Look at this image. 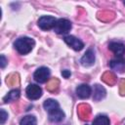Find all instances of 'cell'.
Returning a JSON list of instances; mask_svg holds the SVG:
<instances>
[{"label": "cell", "mask_w": 125, "mask_h": 125, "mask_svg": "<svg viewBox=\"0 0 125 125\" xmlns=\"http://www.w3.org/2000/svg\"><path fill=\"white\" fill-rule=\"evenodd\" d=\"M86 125H90V124H86Z\"/></svg>", "instance_id": "44dd1931"}, {"label": "cell", "mask_w": 125, "mask_h": 125, "mask_svg": "<svg viewBox=\"0 0 125 125\" xmlns=\"http://www.w3.org/2000/svg\"><path fill=\"white\" fill-rule=\"evenodd\" d=\"M34 45H35V41L32 38L27 37V36L20 37L14 43L15 49L21 55H26L29 52H31V50L33 49Z\"/></svg>", "instance_id": "6da1fadb"}, {"label": "cell", "mask_w": 125, "mask_h": 125, "mask_svg": "<svg viewBox=\"0 0 125 125\" xmlns=\"http://www.w3.org/2000/svg\"><path fill=\"white\" fill-rule=\"evenodd\" d=\"M43 106H44V109L46 111L50 112V111H52L54 109L59 108L60 107V104H59V103L56 100H54V99H48V100H46L44 102Z\"/></svg>", "instance_id": "5bb4252c"}, {"label": "cell", "mask_w": 125, "mask_h": 125, "mask_svg": "<svg viewBox=\"0 0 125 125\" xmlns=\"http://www.w3.org/2000/svg\"><path fill=\"white\" fill-rule=\"evenodd\" d=\"M123 4H124V5H125V1H124V2H123Z\"/></svg>", "instance_id": "ffe728a7"}, {"label": "cell", "mask_w": 125, "mask_h": 125, "mask_svg": "<svg viewBox=\"0 0 125 125\" xmlns=\"http://www.w3.org/2000/svg\"><path fill=\"white\" fill-rule=\"evenodd\" d=\"M105 97V90L103 86L96 84L94 87V100L95 101H101Z\"/></svg>", "instance_id": "4fadbf2b"}, {"label": "cell", "mask_w": 125, "mask_h": 125, "mask_svg": "<svg viewBox=\"0 0 125 125\" xmlns=\"http://www.w3.org/2000/svg\"><path fill=\"white\" fill-rule=\"evenodd\" d=\"M63 40L74 51H80L84 47L83 42L81 40H79L78 38H76L75 36H73V35H66V36H64Z\"/></svg>", "instance_id": "8992f818"}, {"label": "cell", "mask_w": 125, "mask_h": 125, "mask_svg": "<svg viewBox=\"0 0 125 125\" xmlns=\"http://www.w3.org/2000/svg\"><path fill=\"white\" fill-rule=\"evenodd\" d=\"M92 89L88 84H81L76 88V95L80 99H88L91 96Z\"/></svg>", "instance_id": "9c48e42d"}, {"label": "cell", "mask_w": 125, "mask_h": 125, "mask_svg": "<svg viewBox=\"0 0 125 125\" xmlns=\"http://www.w3.org/2000/svg\"><path fill=\"white\" fill-rule=\"evenodd\" d=\"M36 118L33 115H25L20 121V125H36Z\"/></svg>", "instance_id": "2e32d148"}, {"label": "cell", "mask_w": 125, "mask_h": 125, "mask_svg": "<svg viewBox=\"0 0 125 125\" xmlns=\"http://www.w3.org/2000/svg\"><path fill=\"white\" fill-rule=\"evenodd\" d=\"M64 112L59 107L57 109H54L50 112H48V117L51 122H61L64 119Z\"/></svg>", "instance_id": "8fae6325"}, {"label": "cell", "mask_w": 125, "mask_h": 125, "mask_svg": "<svg viewBox=\"0 0 125 125\" xmlns=\"http://www.w3.org/2000/svg\"><path fill=\"white\" fill-rule=\"evenodd\" d=\"M62 75L64 78H68V77L71 75V73H70V71H69V70L64 69V70H62Z\"/></svg>", "instance_id": "ac0fdd59"}, {"label": "cell", "mask_w": 125, "mask_h": 125, "mask_svg": "<svg viewBox=\"0 0 125 125\" xmlns=\"http://www.w3.org/2000/svg\"><path fill=\"white\" fill-rule=\"evenodd\" d=\"M80 62H81V64L85 67L93 65L94 62H95V53H94V51L92 49H89L88 51H86V53L81 58Z\"/></svg>", "instance_id": "ba28073f"}, {"label": "cell", "mask_w": 125, "mask_h": 125, "mask_svg": "<svg viewBox=\"0 0 125 125\" xmlns=\"http://www.w3.org/2000/svg\"><path fill=\"white\" fill-rule=\"evenodd\" d=\"M25 93L29 100H38L42 96V89L36 84H29L26 87Z\"/></svg>", "instance_id": "5b68a950"}, {"label": "cell", "mask_w": 125, "mask_h": 125, "mask_svg": "<svg viewBox=\"0 0 125 125\" xmlns=\"http://www.w3.org/2000/svg\"><path fill=\"white\" fill-rule=\"evenodd\" d=\"M109 50L118 57H122L125 54V45L120 42H111L108 45Z\"/></svg>", "instance_id": "30bf717a"}, {"label": "cell", "mask_w": 125, "mask_h": 125, "mask_svg": "<svg viewBox=\"0 0 125 125\" xmlns=\"http://www.w3.org/2000/svg\"><path fill=\"white\" fill-rule=\"evenodd\" d=\"M109 124H110V121L106 115L99 114L95 117L92 125H109Z\"/></svg>", "instance_id": "9a60e30c"}, {"label": "cell", "mask_w": 125, "mask_h": 125, "mask_svg": "<svg viewBox=\"0 0 125 125\" xmlns=\"http://www.w3.org/2000/svg\"><path fill=\"white\" fill-rule=\"evenodd\" d=\"M50 77V69L46 66L37 68L33 74V78L38 83H45Z\"/></svg>", "instance_id": "3957f363"}, {"label": "cell", "mask_w": 125, "mask_h": 125, "mask_svg": "<svg viewBox=\"0 0 125 125\" xmlns=\"http://www.w3.org/2000/svg\"><path fill=\"white\" fill-rule=\"evenodd\" d=\"M109 67L117 72H123L125 70V59L122 57H118L109 62Z\"/></svg>", "instance_id": "52a82bcc"}, {"label": "cell", "mask_w": 125, "mask_h": 125, "mask_svg": "<svg viewBox=\"0 0 125 125\" xmlns=\"http://www.w3.org/2000/svg\"><path fill=\"white\" fill-rule=\"evenodd\" d=\"M57 20L52 16H42L38 20V26L43 30H49L54 28Z\"/></svg>", "instance_id": "277c9868"}, {"label": "cell", "mask_w": 125, "mask_h": 125, "mask_svg": "<svg viewBox=\"0 0 125 125\" xmlns=\"http://www.w3.org/2000/svg\"><path fill=\"white\" fill-rule=\"evenodd\" d=\"M6 63H7V61H6L5 56L4 55H1V67L4 68L5 65H6Z\"/></svg>", "instance_id": "d6986e66"}, {"label": "cell", "mask_w": 125, "mask_h": 125, "mask_svg": "<svg viewBox=\"0 0 125 125\" xmlns=\"http://www.w3.org/2000/svg\"><path fill=\"white\" fill-rule=\"evenodd\" d=\"M71 22L66 20V19H59L57 20L55 26H54V31L58 34H66L70 31L71 29Z\"/></svg>", "instance_id": "7a4b0ae2"}, {"label": "cell", "mask_w": 125, "mask_h": 125, "mask_svg": "<svg viewBox=\"0 0 125 125\" xmlns=\"http://www.w3.org/2000/svg\"><path fill=\"white\" fill-rule=\"evenodd\" d=\"M21 96V92L19 89H14L11 90L4 98H3V102L4 103H10V102H14L17 101Z\"/></svg>", "instance_id": "7c38bea8"}, {"label": "cell", "mask_w": 125, "mask_h": 125, "mask_svg": "<svg viewBox=\"0 0 125 125\" xmlns=\"http://www.w3.org/2000/svg\"><path fill=\"white\" fill-rule=\"evenodd\" d=\"M0 112H1V116H0V123L1 124H4L5 123V121H6V119L8 118V113L4 110V109H1L0 110Z\"/></svg>", "instance_id": "e0dca14e"}]
</instances>
